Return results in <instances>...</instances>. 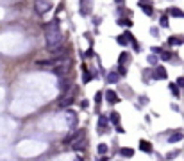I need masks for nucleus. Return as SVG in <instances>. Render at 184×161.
<instances>
[{
    "label": "nucleus",
    "mask_w": 184,
    "mask_h": 161,
    "mask_svg": "<svg viewBox=\"0 0 184 161\" xmlns=\"http://www.w3.org/2000/svg\"><path fill=\"white\" fill-rule=\"evenodd\" d=\"M115 2H118V4H120V5H122L123 2H125V0H115Z\"/></svg>",
    "instance_id": "nucleus-36"
},
{
    "label": "nucleus",
    "mask_w": 184,
    "mask_h": 161,
    "mask_svg": "<svg viewBox=\"0 0 184 161\" xmlns=\"http://www.w3.org/2000/svg\"><path fill=\"white\" fill-rule=\"evenodd\" d=\"M97 150H98V154H100V156H104V154H107V145H105V143H100Z\"/></svg>",
    "instance_id": "nucleus-23"
},
{
    "label": "nucleus",
    "mask_w": 184,
    "mask_h": 161,
    "mask_svg": "<svg viewBox=\"0 0 184 161\" xmlns=\"http://www.w3.org/2000/svg\"><path fill=\"white\" fill-rule=\"evenodd\" d=\"M93 11V0H81V15L88 16Z\"/></svg>",
    "instance_id": "nucleus-5"
},
{
    "label": "nucleus",
    "mask_w": 184,
    "mask_h": 161,
    "mask_svg": "<svg viewBox=\"0 0 184 161\" xmlns=\"http://www.w3.org/2000/svg\"><path fill=\"white\" fill-rule=\"evenodd\" d=\"M168 88H170V91H172V95H173V97H179V93H181V91H179L177 82H175V84H173V82H170V86H168Z\"/></svg>",
    "instance_id": "nucleus-17"
},
{
    "label": "nucleus",
    "mask_w": 184,
    "mask_h": 161,
    "mask_svg": "<svg viewBox=\"0 0 184 161\" xmlns=\"http://www.w3.org/2000/svg\"><path fill=\"white\" fill-rule=\"evenodd\" d=\"M118 74H120V77H123V75L127 74V68H125V66H118Z\"/></svg>",
    "instance_id": "nucleus-30"
},
{
    "label": "nucleus",
    "mask_w": 184,
    "mask_h": 161,
    "mask_svg": "<svg viewBox=\"0 0 184 161\" xmlns=\"http://www.w3.org/2000/svg\"><path fill=\"white\" fill-rule=\"evenodd\" d=\"M59 88H61V93H63V95H64V93L68 91V88H70V84H68V80L61 79V80H59Z\"/></svg>",
    "instance_id": "nucleus-18"
},
{
    "label": "nucleus",
    "mask_w": 184,
    "mask_h": 161,
    "mask_svg": "<svg viewBox=\"0 0 184 161\" xmlns=\"http://www.w3.org/2000/svg\"><path fill=\"white\" fill-rule=\"evenodd\" d=\"M68 66H70V59H68V58H63V59L57 63V66H54V74H56L59 79H64L66 74H68Z\"/></svg>",
    "instance_id": "nucleus-3"
},
{
    "label": "nucleus",
    "mask_w": 184,
    "mask_h": 161,
    "mask_svg": "<svg viewBox=\"0 0 184 161\" xmlns=\"http://www.w3.org/2000/svg\"><path fill=\"white\" fill-rule=\"evenodd\" d=\"M150 75H152V74H150V70L143 72V80H145V82H148V80H150Z\"/></svg>",
    "instance_id": "nucleus-28"
},
{
    "label": "nucleus",
    "mask_w": 184,
    "mask_h": 161,
    "mask_svg": "<svg viewBox=\"0 0 184 161\" xmlns=\"http://www.w3.org/2000/svg\"><path fill=\"white\" fill-rule=\"evenodd\" d=\"M109 120H111V123H115V125H120V115H118L116 111H113V113L109 115Z\"/></svg>",
    "instance_id": "nucleus-14"
},
{
    "label": "nucleus",
    "mask_w": 184,
    "mask_h": 161,
    "mask_svg": "<svg viewBox=\"0 0 184 161\" xmlns=\"http://www.w3.org/2000/svg\"><path fill=\"white\" fill-rule=\"evenodd\" d=\"M120 154H122L123 158H132L134 156V150L132 149H120Z\"/></svg>",
    "instance_id": "nucleus-19"
},
{
    "label": "nucleus",
    "mask_w": 184,
    "mask_h": 161,
    "mask_svg": "<svg viewBox=\"0 0 184 161\" xmlns=\"http://www.w3.org/2000/svg\"><path fill=\"white\" fill-rule=\"evenodd\" d=\"M45 40H47V45H48V50L50 52L54 48L61 47L63 34H61V31H59V20L57 18L45 25Z\"/></svg>",
    "instance_id": "nucleus-1"
},
{
    "label": "nucleus",
    "mask_w": 184,
    "mask_h": 161,
    "mask_svg": "<svg viewBox=\"0 0 184 161\" xmlns=\"http://www.w3.org/2000/svg\"><path fill=\"white\" fill-rule=\"evenodd\" d=\"M140 7H141V11H143V13H147L148 16H152V15H154V9H152V5H150L148 2L140 0Z\"/></svg>",
    "instance_id": "nucleus-8"
},
{
    "label": "nucleus",
    "mask_w": 184,
    "mask_h": 161,
    "mask_svg": "<svg viewBox=\"0 0 184 161\" xmlns=\"http://www.w3.org/2000/svg\"><path fill=\"white\" fill-rule=\"evenodd\" d=\"M84 82H89V80H93V75L89 74V72H84V77H82Z\"/></svg>",
    "instance_id": "nucleus-27"
},
{
    "label": "nucleus",
    "mask_w": 184,
    "mask_h": 161,
    "mask_svg": "<svg viewBox=\"0 0 184 161\" xmlns=\"http://www.w3.org/2000/svg\"><path fill=\"white\" fill-rule=\"evenodd\" d=\"M127 59H129V54H127V52H122V54H120V58H118V64L123 66V64L127 63Z\"/></svg>",
    "instance_id": "nucleus-21"
},
{
    "label": "nucleus",
    "mask_w": 184,
    "mask_h": 161,
    "mask_svg": "<svg viewBox=\"0 0 184 161\" xmlns=\"http://www.w3.org/2000/svg\"><path fill=\"white\" fill-rule=\"evenodd\" d=\"M68 117H70V118H68V123H70V127H75V125H77V115L70 111V113H68Z\"/></svg>",
    "instance_id": "nucleus-15"
},
{
    "label": "nucleus",
    "mask_w": 184,
    "mask_h": 161,
    "mask_svg": "<svg viewBox=\"0 0 184 161\" xmlns=\"http://www.w3.org/2000/svg\"><path fill=\"white\" fill-rule=\"evenodd\" d=\"M166 77H168V74H166V68L164 66H157L154 70V79H166Z\"/></svg>",
    "instance_id": "nucleus-7"
},
{
    "label": "nucleus",
    "mask_w": 184,
    "mask_h": 161,
    "mask_svg": "<svg viewBox=\"0 0 184 161\" xmlns=\"http://www.w3.org/2000/svg\"><path fill=\"white\" fill-rule=\"evenodd\" d=\"M64 141L66 143H72V149L73 150H82L86 147V129H79L77 133L70 134Z\"/></svg>",
    "instance_id": "nucleus-2"
},
{
    "label": "nucleus",
    "mask_w": 184,
    "mask_h": 161,
    "mask_svg": "<svg viewBox=\"0 0 184 161\" xmlns=\"http://www.w3.org/2000/svg\"><path fill=\"white\" fill-rule=\"evenodd\" d=\"M177 154H179V152H177V150H173V152H170V154L166 156V159H172V158H175Z\"/></svg>",
    "instance_id": "nucleus-32"
},
{
    "label": "nucleus",
    "mask_w": 184,
    "mask_h": 161,
    "mask_svg": "<svg viewBox=\"0 0 184 161\" xmlns=\"http://www.w3.org/2000/svg\"><path fill=\"white\" fill-rule=\"evenodd\" d=\"M34 7H36V13L38 15H45V13H48L52 9V2L50 0H36Z\"/></svg>",
    "instance_id": "nucleus-4"
},
{
    "label": "nucleus",
    "mask_w": 184,
    "mask_h": 161,
    "mask_svg": "<svg viewBox=\"0 0 184 161\" xmlns=\"http://www.w3.org/2000/svg\"><path fill=\"white\" fill-rule=\"evenodd\" d=\"M172 16H175V18H184V11H181L179 7H170V11H168Z\"/></svg>",
    "instance_id": "nucleus-13"
},
{
    "label": "nucleus",
    "mask_w": 184,
    "mask_h": 161,
    "mask_svg": "<svg viewBox=\"0 0 184 161\" xmlns=\"http://www.w3.org/2000/svg\"><path fill=\"white\" fill-rule=\"evenodd\" d=\"M105 100H107V104H116V102L120 100V97L116 95V91L107 90V91H105Z\"/></svg>",
    "instance_id": "nucleus-6"
},
{
    "label": "nucleus",
    "mask_w": 184,
    "mask_h": 161,
    "mask_svg": "<svg viewBox=\"0 0 184 161\" xmlns=\"http://www.w3.org/2000/svg\"><path fill=\"white\" fill-rule=\"evenodd\" d=\"M184 41V38H175V36H170L168 38V45H181Z\"/></svg>",
    "instance_id": "nucleus-20"
},
{
    "label": "nucleus",
    "mask_w": 184,
    "mask_h": 161,
    "mask_svg": "<svg viewBox=\"0 0 184 161\" xmlns=\"http://www.w3.org/2000/svg\"><path fill=\"white\" fill-rule=\"evenodd\" d=\"M147 61H148V64L156 66V64H157V61H159V59H157V56H156V54H150V56H148V59H147Z\"/></svg>",
    "instance_id": "nucleus-22"
},
{
    "label": "nucleus",
    "mask_w": 184,
    "mask_h": 161,
    "mask_svg": "<svg viewBox=\"0 0 184 161\" xmlns=\"http://www.w3.org/2000/svg\"><path fill=\"white\" fill-rule=\"evenodd\" d=\"M152 52H154V54H161V52H163V50H161V48H159V47H152Z\"/></svg>",
    "instance_id": "nucleus-34"
},
{
    "label": "nucleus",
    "mask_w": 184,
    "mask_h": 161,
    "mask_svg": "<svg viewBox=\"0 0 184 161\" xmlns=\"http://www.w3.org/2000/svg\"><path fill=\"white\" fill-rule=\"evenodd\" d=\"M102 100V91H98L97 95H95V102H100Z\"/></svg>",
    "instance_id": "nucleus-33"
},
{
    "label": "nucleus",
    "mask_w": 184,
    "mask_h": 161,
    "mask_svg": "<svg viewBox=\"0 0 184 161\" xmlns=\"http://www.w3.org/2000/svg\"><path fill=\"white\" fill-rule=\"evenodd\" d=\"M118 23H120V25H129V27H132V20H127V18H120Z\"/></svg>",
    "instance_id": "nucleus-25"
},
{
    "label": "nucleus",
    "mask_w": 184,
    "mask_h": 161,
    "mask_svg": "<svg viewBox=\"0 0 184 161\" xmlns=\"http://www.w3.org/2000/svg\"><path fill=\"white\" fill-rule=\"evenodd\" d=\"M107 127V117H100L98 118V131H100V134H102V129Z\"/></svg>",
    "instance_id": "nucleus-16"
},
{
    "label": "nucleus",
    "mask_w": 184,
    "mask_h": 161,
    "mask_svg": "<svg viewBox=\"0 0 184 161\" xmlns=\"http://www.w3.org/2000/svg\"><path fill=\"white\" fill-rule=\"evenodd\" d=\"M72 104H73V95H66V97L59 99V107H68Z\"/></svg>",
    "instance_id": "nucleus-10"
},
{
    "label": "nucleus",
    "mask_w": 184,
    "mask_h": 161,
    "mask_svg": "<svg viewBox=\"0 0 184 161\" xmlns=\"http://www.w3.org/2000/svg\"><path fill=\"white\" fill-rule=\"evenodd\" d=\"M161 27H168V16H161Z\"/></svg>",
    "instance_id": "nucleus-29"
},
{
    "label": "nucleus",
    "mask_w": 184,
    "mask_h": 161,
    "mask_svg": "<svg viewBox=\"0 0 184 161\" xmlns=\"http://www.w3.org/2000/svg\"><path fill=\"white\" fill-rule=\"evenodd\" d=\"M150 32H152V36H154V38H157V36H159V32H157V27H152V29H150Z\"/></svg>",
    "instance_id": "nucleus-31"
},
{
    "label": "nucleus",
    "mask_w": 184,
    "mask_h": 161,
    "mask_svg": "<svg viewBox=\"0 0 184 161\" xmlns=\"http://www.w3.org/2000/svg\"><path fill=\"white\" fill-rule=\"evenodd\" d=\"M140 150H141V152H147V154H152V143L141 140L140 141Z\"/></svg>",
    "instance_id": "nucleus-12"
},
{
    "label": "nucleus",
    "mask_w": 184,
    "mask_h": 161,
    "mask_svg": "<svg viewBox=\"0 0 184 161\" xmlns=\"http://www.w3.org/2000/svg\"><path fill=\"white\" fill-rule=\"evenodd\" d=\"M116 40H118V43H120V45H127V41H129V38H127V34H123V36H118Z\"/></svg>",
    "instance_id": "nucleus-24"
},
{
    "label": "nucleus",
    "mask_w": 184,
    "mask_h": 161,
    "mask_svg": "<svg viewBox=\"0 0 184 161\" xmlns=\"http://www.w3.org/2000/svg\"><path fill=\"white\" fill-rule=\"evenodd\" d=\"M105 80H107L109 84H116V82L120 80V74H118V72H109L107 77H105Z\"/></svg>",
    "instance_id": "nucleus-11"
},
{
    "label": "nucleus",
    "mask_w": 184,
    "mask_h": 161,
    "mask_svg": "<svg viewBox=\"0 0 184 161\" xmlns=\"http://www.w3.org/2000/svg\"><path fill=\"white\" fill-rule=\"evenodd\" d=\"M182 138H184L182 131H175L173 134H170V136H168V141H170V143H177V141H181Z\"/></svg>",
    "instance_id": "nucleus-9"
},
{
    "label": "nucleus",
    "mask_w": 184,
    "mask_h": 161,
    "mask_svg": "<svg viewBox=\"0 0 184 161\" xmlns=\"http://www.w3.org/2000/svg\"><path fill=\"white\" fill-rule=\"evenodd\" d=\"M161 59H163V61H170V59H172V54L163 50V52H161Z\"/></svg>",
    "instance_id": "nucleus-26"
},
{
    "label": "nucleus",
    "mask_w": 184,
    "mask_h": 161,
    "mask_svg": "<svg viewBox=\"0 0 184 161\" xmlns=\"http://www.w3.org/2000/svg\"><path fill=\"white\" fill-rule=\"evenodd\" d=\"M177 86H184V77H179V79H177Z\"/></svg>",
    "instance_id": "nucleus-35"
}]
</instances>
